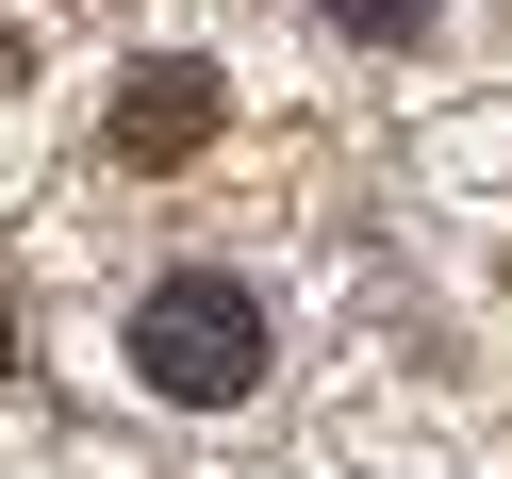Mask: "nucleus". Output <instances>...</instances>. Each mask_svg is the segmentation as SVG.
Listing matches in <instances>:
<instances>
[{
  "mask_svg": "<svg viewBox=\"0 0 512 479\" xmlns=\"http://www.w3.org/2000/svg\"><path fill=\"white\" fill-rule=\"evenodd\" d=\"M265 364H281V314H265V281H232V265H166L133 298V380L166 413H232V397H265Z\"/></svg>",
  "mask_w": 512,
  "mask_h": 479,
  "instance_id": "1",
  "label": "nucleus"
},
{
  "mask_svg": "<svg viewBox=\"0 0 512 479\" xmlns=\"http://www.w3.org/2000/svg\"><path fill=\"white\" fill-rule=\"evenodd\" d=\"M215 116H232V83H215L199 50H149V67H133V83L100 100V149H116L133 182H166L182 149H215Z\"/></svg>",
  "mask_w": 512,
  "mask_h": 479,
  "instance_id": "2",
  "label": "nucleus"
},
{
  "mask_svg": "<svg viewBox=\"0 0 512 479\" xmlns=\"http://www.w3.org/2000/svg\"><path fill=\"white\" fill-rule=\"evenodd\" d=\"M314 17H331L347 50H430V17H446V0H314Z\"/></svg>",
  "mask_w": 512,
  "mask_h": 479,
  "instance_id": "3",
  "label": "nucleus"
},
{
  "mask_svg": "<svg viewBox=\"0 0 512 479\" xmlns=\"http://www.w3.org/2000/svg\"><path fill=\"white\" fill-rule=\"evenodd\" d=\"M0 364H17V298H0Z\"/></svg>",
  "mask_w": 512,
  "mask_h": 479,
  "instance_id": "4",
  "label": "nucleus"
},
{
  "mask_svg": "<svg viewBox=\"0 0 512 479\" xmlns=\"http://www.w3.org/2000/svg\"><path fill=\"white\" fill-rule=\"evenodd\" d=\"M0 83H17V34H0Z\"/></svg>",
  "mask_w": 512,
  "mask_h": 479,
  "instance_id": "5",
  "label": "nucleus"
}]
</instances>
